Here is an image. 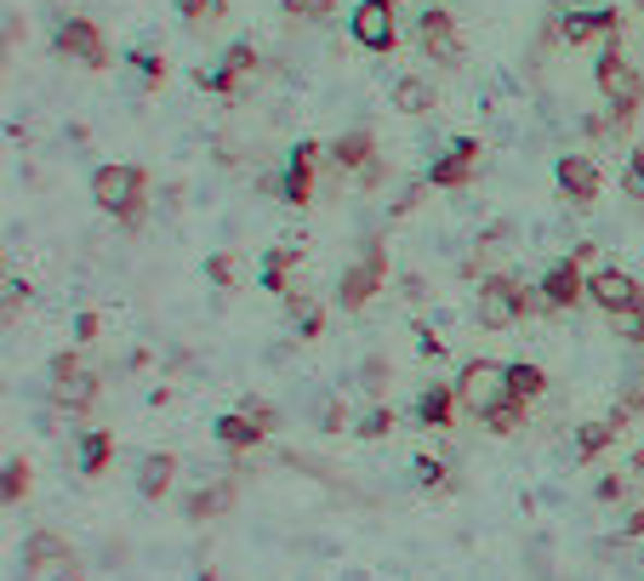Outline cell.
Segmentation results:
<instances>
[{
  "mask_svg": "<svg viewBox=\"0 0 644 581\" xmlns=\"http://www.w3.org/2000/svg\"><path fill=\"white\" fill-rule=\"evenodd\" d=\"M451 388H457V406H462L467 416L485 422L490 411H502L508 399H513V371L497 365V360H467Z\"/></svg>",
  "mask_w": 644,
  "mask_h": 581,
  "instance_id": "6da1fadb",
  "label": "cell"
},
{
  "mask_svg": "<svg viewBox=\"0 0 644 581\" xmlns=\"http://www.w3.org/2000/svg\"><path fill=\"white\" fill-rule=\"evenodd\" d=\"M92 199L109 217H120L126 229L143 222V171L137 166H97L92 171Z\"/></svg>",
  "mask_w": 644,
  "mask_h": 581,
  "instance_id": "7a4b0ae2",
  "label": "cell"
},
{
  "mask_svg": "<svg viewBox=\"0 0 644 581\" xmlns=\"http://www.w3.org/2000/svg\"><path fill=\"white\" fill-rule=\"evenodd\" d=\"M525 286L508 280V274H490V280H479L474 291V319L485 325V331H508V325L525 319Z\"/></svg>",
  "mask_w": 644,
  "mask_h": 581,
  "instance_id": "3957f363",
  "label": "cell"
},
{
  "mask_svg": "<svg viewBox=\"0 0 644 581\" xmlns=\"http://www.w3.org/2000/svg\"><path fill=\"white\" fill-rule=\"evenodd\" d=\"M74 547L52 530H35L29 542H23V581H74Z\"/></svg>",
  "mask_w": 644,
  "mask_h": 581,
  "instance_id": "277c9868",
  "label": "cell"
},
{
  "mask_svg": "<svg viewBox=\"0 0 644 581\" xmlns=\"http://www.w3.org/2000/svg\"><path fill=\"white\" fill-rule=\"evenodd\" d=\"M593 81H599V92H605L610 109L639 114V104H644V81H639V69H633L622 52H616V46H605V52H599V69H593Z\"/></svg>",
  "mask_w": 644,
  "mask_h": 581,
  "instance_id": "5b68a950",
  "label": "cell"
},
{
  "mask_svg": "<svg viewBox=\"0 0 644 581\" xmlns=\"http://www.w3.org/2000/svg\"><path fill=\"white\" fill-rule=\"evenodd\" d=\"M92 399H97V376L74 360V353H58L52 360V406L81 416V411H92Z\"/></svg>",
  "mask_w": 644,
  "mask_h": 581,
  "instance_id": "8992f818",
  "label": "cell"
},
{
  "mask_svg": "<svg viewBox=\"0 0 644 581\" xmlns=\"http://www.w3.org/2000/svg\"><path fill=\"white\" fill-rule=\"evenodd\" d=\"M382 286H388V257H382L377 245H370L354 268H342V280H337V302H342V308H365V302L377 296Z\"/></svg>",
  "mask_w": 644,
  "mask_h": 581,
  "instance_id": "52a82bcc",
  "label": "cell"
},
{
  "mask_svg": "<svg viewBox=\"0 0 644 581\" xmlns=\"http://www.w3.org/2000/svg\"><path fill=\"white\" fill-rule=\"evenodd\" d=\"M349 29H354V40L365 52H388V46L400 40V29H393V0H360Z\"/></svg>",
  "mask_w": 644,
  "mask_h": 581,
  "instance_id": "ba28073f",
  "label": "cell"
},
{
  "mask_svg": "<svg viewBox=\"0 0 644 581\" xmlns=\"http://www.w3.org/2000/svg\"><path fill=\"white\" fill-rule=\"evenodd\" d=\"M58 52L69 63H81V69H104L109 63V46H104V35H97L92 17H69L63 23V29H58Z\"/></svg>",
  "mask_w": 644,
  "mask_h": 581,
  "instance_id": "9c48e42d",
  "label": "cell"
},
{
  "mask_svg": "<svg viewBox=\"0 0 644 581\" xmlns=\"http://www.w3.org/2000/svg\"><path fill=\"white\" fill-rule=\"evenodd\" d=\"M587 296L599 302L605 314H628V308H644V286L633 280V274H622V268H599L587 280Z\"/></svg>",
  "mask_w": 644,
  "mask_h": 581,
  "instance_id": "30bf717a",
  "label": "cell"
},
{
  "mask_svg": "<svg viewBox=\"0 0 644 581\" xmlns=\"http://www.w3.org/2000/svg\"><path fill=\"white\" fill-rule=\"evenodd\" d=\"M416 40H423V52H434L439 63H462V40H457V23H451V12L428 7L423 17H416Z\"/></svg>",
  "mask_w": 644,
  "mask_h": 581,
  "instance_id": "8fae6325",
  "label": "cell"
},
{
  "mask_svg": "<svg viewBox=\"0 0 644 581\" xmlns=\"http://www.w3.org/2000/svg\"><path fill=\"white\" fill-rule=\"evenodd\" d=\"M582 296H587V280H582L576 257H571V263H554L548 274H542V302H548V314H559V308H576Z\"/></svg>",
  "mask_w": 644,
  "mask_h": 581,
  "instance_id": "7c38bea8",
  "label": "cell"
},
{
  "mask_svg": "<svg viewBox=\"0 0 644 581\" xmlns=\"http://www.w3.org/2000/svg\"><path fill=\"white\" fill-rule=\"evenodd\" d=\"M622 35V17L616 12H571V17H559V40L564 46H587V40H610Z\"/></svg>",
  "mask_w": 644,
  "mask_h": 581,
  "instance_id": "4fadbf2b",
  "label": "cell"
},
{
  "mask_svg": "<svg viewBox=\"0 0 644 581\" xmlns=\"http://www.w3.org/2000/svg\"><path fill=\"white\" fill-rule=\"evenodd\" d=\"M474 166H479V143H474V137H457L451 155L428 166V183H434V189H462L467 177H474Z\"/></svg>",
  "mask_w": 644,
  "mask_h": 581,
  "instance_id": "5bb4252c",
  "label": "cell"
},
{
  "mask_svg": "<svg viewBox=\"0 0 644 581\" xmlns=\"http://www.w3.org/2000/svg\"><path fill=\"white\" fill-rule=\"evenodd\" d=\"M559 189L576 199V206H593L599 199V166L587 155H559Z\"/></svg>",
  "mask_w": 644,
  "mask_h": 581,
  "instance_id": "9a60e30c",
  "label": "cell"
},
{
  "mask_svg": "<svg viewBox=\"0 0 644 581\" xmlns=\"http://www.w3.org/2000/svg\"><path fill=\"white\" fill-rule=\"evenodd\" d=\"M314 166H319V143H296V155L285 166V199L291 206H308L314 199Z\"/></svg>",
  "mask_w": 644,
  "mask_h": 581,
  "instance_id": "2e32d148",
  "label": "cell"
},
{
  "mask_svg": "<svg viewBox=\"0 0 644 581\" xmlns=\"http://www.w3.org/2000/svg\"><path fill=\"white\" fill-rule=\"evenodd\" d=\"M252 63H257L252 46H229L222 69H201V74H194V86H201V92H234V81H240V74H252Z\"/></svg>",
  "mask_w": 644,
  "mask_h": 581,
  "instance_id": "e0dca14e",
  "label": "cell"
},
{
  "mask_svg": "<svg viewBox=\"0 0 644 581\" xmlns=\"http://www.w3.org/2000/svg\"><path fill=\"white\" fill-rule=\"evenodd\" d=\"M171 479H178V457H171V450H148L137 462V491L143 496H166Z\"/></svg>",
  "mask_w": 644,
  "mask_h": 581,
  "instance_id": "ac0fdd59",
  "label": "cell"
},
{
  "mask_svg": "<svg viewBox=\"0 0 644 581\" xmlns=\"http://www.w3.org/2000/svg\"><path fill=\"white\" fill-rule=\"evenodd\" d=\"M370 155H377V143H370V132H349V137H337L331 143V160H337V171H370V166H377V160H370Z\"/></svg>",
  "mask_w": 644,
  "mask_h": 581,
  "instance_id": "d6986e66",
  "label": "cell"
},
{
  "mask_svg": "<svg viewBox=\"0 0 644 581\" xmlns=\"http://www.w3.org/2000/svg\"><path fill=\"white\" fill-rule=\"evenodd\" d=\"M628 427V411H616V416H605V422H587L582 434H576V462H593L605 445H616V434Z\"/></svg>",
  "mask_w": 644,
  "mask_h": 581,
  "instance_id": "ffe728a7",
  "label": "cell"
},
{
  "mask_svg": "<svg viewBox=\"0 0 644 581\" xmlns=\"http://www.w3.org/2000/svg\"><path fill=\"white\" fill-rule=\"evenodd\" d=\"M217 445L222 450H252V445H263V427L245 416V411H229V416L217 422Z\"/></svg>",
  "mask_w": 644,
  "mask_h": 581,
  "instance_id": "44dd1931",
  "label": "cell"
},
{
  "mask_svg": "<svg viewBox=\"0 0 644 581\" xmlns=\"http://www.w3.org/2000/svg\"><path fill=\"white\" fill-rule=\"evenodd\" d=\"M393 109H400V114H428V109H434V86L416 81V74L393 81Z\"/></svg>",
  "mask_w": 644,
  "mask_h": 581,
  "instance_id": "7402d4cb",
  "label": "cell"
},
{
  "mask_svg": "<svg viewBox=\"0 0 644 581\" xmlns=\"http://www.w3.org/2000/svg\"><path fill=\"white\" fill-rule=\"evenodd\" d=\"M451 411H457V388H428L423 399H416L423 427H451Z\"/></svg>",
  "mask_w": 644,
  "mask_h": 581,
  "instance_id": "603a6c76",
  "label": "cell"
},
{
  "mask_svg": "<svg viewBox=\"0 0 644 581\" xmlns=\"http://www.w3.org/2000/svg\"><path fill=\"white\" fill-rule=\"evenodd\" d=\"M234 501V479H222V485H211V491H194L189 501H183V513L189 519H211V513H222Z\"/></svg>",
  "mask_w": 644,
  "mask_h": 581,
  "instance_id": "cb8c5ba5",
  "label": "cell"
},
{
  "mask_svg": "<svg viewBox=\"0 0 644 581\" xmlns=\"http://www.w3.org/2000/svg\"><path fill=\"white\" fill-rule=\"evenodd\" d=\"M508 371H513V399H519V406H531V399L548 394V371H542V365H525V360H519V365H508Z\"/></svg>",
  "mask_w": 644,
  "mask_h": 581,
  "instance_id": "d4e9b609",
  "label": "cell"
},
{
  "mask_svg": "<svg viewBox=\"0 0 644 581\" xmlns=\"http://www.w3.org/2000/svg\"><path fill=\"white\" fill-rule=\"evenodd\" d=\"M183 17H189V29H217L229 17V0H183Z\"/></svg>",
  "mask_w": 644,
  "mask_h": 581,
  "instance_id": "484cf974",
  "label": "cell"
},
{
  "mask_svg": "<svg viewBox=\"0 0 644 581\" xmlns=\"http://www.w3.org/2000/svg\"><path fill=\"white\" fill-rule=\"evenodd\" d=\"M109 450H114V439L104 434V427H92V434L81 439V473H104V462H109Z\"/></svg>",
  "mask_w": 644,
  "mask_h": 581,
  "instance_id": "4316f807",
  "label": "cell"
},
{
  "mask_svg": "<svg viewBox=\"0 0 644 581\" xmlns=\"http://www.w3.org/2000/svg\"><path fill=\"white\" fill-rule=\"evenodd\" d=\"M23 496H29V462L12 457V462H7V479H0V501H7V508H17Z\"/></svg>",
  "mask_w": 644,
  "mask_h": 581,
  "instance_id": "83f0119b",
  "label": "cell"
},
{
  "mask_svg": "<svg viewBox=\"0 0 644 581\" xmlns=\"http://www.w3.org/2000/svg\"><path fill=\"white\" fill-rule=\"evenodd\" d=\"M610 331L622 337L628 348H644V308H628V314H610Z\"/></svg>",
  "mask_w": 644,
  "mask_h": 581,
  "instance_id": "f1b7e54d",
  "label": "cell"
},
{
  "mask_svg": "<svg viewBox=\"0 0 644 581\" xmlns=\"http://www.w3.org/2000/svg\"><path fill=\"white\" fill-rule=\"evenodd\" d=\"M291 257H296L291 245H285V251H268V257H263V286H268V291H285V268H291Z\"/></svg>",
  "mask_w": 644,
  "mask_h": 581,
  "instance_id": "f546056e",
  "label": "cell"
},
{
  "mask_svg": "<svg viewBox=\"0 0 644 581\" xmlns=\"http://www.w3.org/2000/svg\"><path fill=\"white\" fill-rule=\"evenodd\" d=\"M416 485H428V491H451V468L434 462V457H416Z\"/></svg>",
  "mask_w": 644,
  "mask_h": 581,
  "instance_id": "4dcf8cb0",
  "label": "cell"
},
{
  "mask_svg": "<svg viewBox=\"0 0 644 581\" xmlns=\"http://www.w3.org/2000/svg\"><path fill=\"white\" fill-rule=\"evenodd\" d=\"M485 422H490V434H519V427H525V406H519V399H508V406L490 411Z\"/></svg>",
  "mask_w": 644,
  "mask_h": 581,
  "instance_id": "1f68e13d",
  "label": "cell"
},
{
  "mask_svg": "<svg viewBox=\"0 0 644 581\" xmlns=\"http://www.w3.org/2000/svg\"><path fill=\"white\" fill-rule=\"evenodd\" d=\"M360 439H382V434H393V411L388 406H377V411H365L360 416V427H354Z\"/></svg>",
  "mask_w": 644,
  "mask_h": 581,
  "instance_id": "d6a6232c",
  "label": "cell"
},
{
  "mask_svg": "<svg viewBox=\"0 0 644 581\" xmlns=\"http://www.w3.org/2000/svg\"><path fill=\"white\" fill-rule=\"evenodd\" d=\"M342 422H349L342 399H337V394H331V399H319V427H326V434H342Z\"/></svg>",
  "mask_w": 644,
  "mask_h": 581,
  "instance_id": "836d02e7",
  "label": "cell"
},
{
  "mask_svg": "<svg viewBox=\"0 0 644 581\" xmlns=\"http://www.w3.org/2000/svg\"><path fill=\"white\" fill-rule=\"evenodd\" d=\"M132 69L143 74V86H160V81H166V63L148 58V52H132Z\"/></svg>",
  "mask_w": 644,
  "mask_h": 581,
  "instance_id": "e575fe53",
  "label": "cell"
},
{
  "mask_svg": "<svg viewBox=\"0 0 644 581\" xmlns=\"http://www.w3.org/2000/svg\"><path fill=\"white\" fill-rule=\"evenodd\" d=\"M622 189L633 199H644V155H628V171H622Z\"/></svg>",
  "mask_w": 644,
  "mask_h": 581,
  "instance_id": "d590c367",
  "label": "cell"
},
{
  "mask_svg": "<svg viewBox=\"0 0 644 581\" xmlns=\"http://www.w3.org/2000/svg\"><path fill=\"white\" fill-rule=\"evenodd\" d=\"M291 17H331V0H285Z\"/></svg>",
  "mask_w": 644,
  "mask_h": 581,
  "instance_id": "8d00e7d4",
  "label": "cell"
},
{
  "mask_svg": "<svg viewBox=\"0 0 644 581\" xmlns=\"http://www.w3.org/2000/svg\"><path fill=\"white\" fill-rule=\"evenodd\" d=\"M245 416H252V422L263 427V434H275V422H280L275 406H263V399H245Z\"/></svg>",
  "mask_w": 644,
  "mask_h": 581,
  "instance_id": "74e56055",
  "label": "cell"
},
{
  "mask_svg": "<svg viewBox=\"0 0 644 581\" xmlns=\"http://www.w3.org/2000/svg\"><path fill=\"white\" fill-rule=\"evenodd\" d=\"M365 394H382V383H388V360H365Z\"/></svg>",
  "mask_w": 644,
  "mask_h": 581,
  "instance_id": "f35d334b",
  "label": "cell"
},
{
  "mask_svg": "<svg viewBox=\"0 0 644 581\" xmlns=\"http://www.w3.org/2000/svg\"><path fill=\"white\" fill-rule=\"evenodd\" d=\"M206 274H211L217 286H234V257L222 251V257H211V263H206Z\"/></svg>",
  "mask_w": 644,
  "mask_h": 581,
  "instance_id": "ab89813d",
  "label": "cell"
},
{
  "mask_svg": "<svg viewBox=\"0 0 644 581\" xmlns=\"http://www.w3.org/2000/svg\"><path fill=\"white\" fill-rule=\"evenodd\" d=\"M23 302H29V286H23V280H7V319H17Z\"/></svg>",
  "mask_w": 644,
  "mask_h": 581,
  "instance_id": "60d3db41",
  "label": "cell"
},
{
  "mask_svg": "<svg viewBox=\"0 0 644 581\" xmlns=\"http://www.w3.org/2000/svg\"><path fill=\"white\" fill-rule=\"evenodd\" d=\"M319 325H326V314H319V308H303V342L319 337Z\"/></svg>",
  "mask_w": 644,
  "mask_h": 581,
  "instance_id": "b9f144b4",
  "label": "cell"
},
{
  "mask_svg": "<svg viewBox=\"0 0 644 581\" xmlns=\"http://www.w3.org/2000/svg\"><path fill=\"white\" fill-rule=\"evenodd\" d=\"M622 496H628L622 479H599V501H622Z\"/></svg>",
  "mask_w": 644,
  "mask_h": 581,
  "instance_id": "7bdbcfd3",
  "label": "cell"
},
{
  "mask_svg": "<svg viewBox=\"0 0 644 581\" xmlns=\"http://www.w3.org/2000/svg\"><path fill=\"white\" fill-rule=\"evenodd\" d=\"M17 40H23V17L7 12V52H17Z\"/></svg>",
  "mask_w": 644,
  "mask_h": 581,
  "instance_id": "ee69618b",
  "label": "cell"
},
{
  "mask_svg": "<svg viewBox=\"0 0 644 581\" xmlns=\"http://www.w3.org/2000/svg\"><path fill=\"white\" fill-rule=\"evenodd\" d=\"M74 337L92 342V337H97V314H81V319H74Z\"/></svg>",
  "mask_w": 644,
  "mask_h": 581,
  "instance_id": "f6af8a7d",
  "label": "cell"
},
{
  "mask_svg": "<svg viewBox=\"0 0 644 581\" xmlns=\"http://www.w3.org/2000/svg\"><path fill=\"white\" fill-rule=\"evenodd\" d=\"M622 536H644V508H633V513H628V524H622Z\"/></svg>",
  "mask_w": 644,
  "mask_h": 581,
  "instance_id": "bcb514c9",
  "label": "cell"
},
{
  "mask_svg": "<svg viewBox=\"0 0 644 581\" xmlns=\"http://www.w3.org/2000/svg\"><path fill=\"white\" fill-rule=\"evenodd\" d=\"M633 473H644V445L633 450Z\"/></svg>",
  "mask_w": 644,
  "mask_h": 581,
  "instance_id": "7dc6e473",
  "label": "cell"
},
{
  "mask_svg": "<svg viewBox=\"0 0 644 581\" xmlns=\"http://www.w3.org/2000/svg\"><path fill=\"white\" fill-rule=\"evenodd\" d=\"M639 7H644V0H639Z\"/></svg>",
  "mask_w": 644,
  "mask_h": 581,
  "instance_id": "c3c4849f",
  "label": "cell"
}]
</instances>
